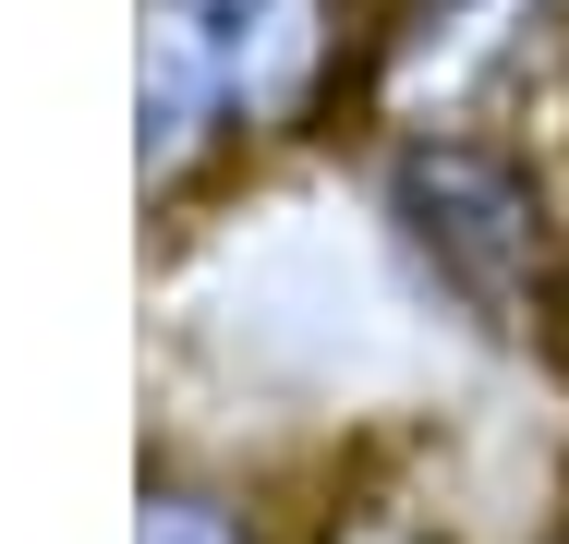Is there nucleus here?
<instances>
[{"label": "nucleus", "mask_w": 569, "mask_h": 544, "mask_svg": "<svg viewBox=\"0 0 569 544\" xmlns=\"http://www.w3.org/2000/svg\"><path fill=\"white\" fill-rule=\"evenodd\" d=\"M388 218H400L412 266L472 326H497V339L546 326V303H558V218H546L533 158H509L485 133H412L388 158Z\"/></svg>", "instance_id": "nucleus-1"}, {"label": "nucleus", "mask_w": 569, "mask_h": 544, "mask_svg": "<svg viewBox=\"0 0 569 544\" xmlns=\"http://www.w3.org/2000/svg\"><path fill=\"white\" fill-rule=\"evenodd\" d=\"M328 73V0H146V170L207 133L291 121Z\"/></svg>", "instance_id": "nucleus-2"}, {"label": "nucleus", "mask_w": 569, "mask_h": 544, "mask_svg": "<svg viewBox=\"0 0 569 544\" xmlns=\"http://www.w3.org/2000/svg\"><path fill=\"white\" fill-rule=\"evenodd\" d=\"M133 544H254V533H242V508H219V496L158 484V496H146V521H133Z\"/></svg>", "instance_id": "nucleus-3"}]
</instances>
